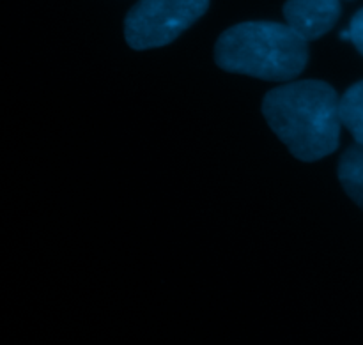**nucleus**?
<instances>
[{"instance_id":"nucleus-5","label":"nucleus","mask_w":363,"mask_h":345,"mask_svg":"<svg viewBox=\"0 0 363 345\" xmlns=\"http://www.w3.org/2000/svg\"><path fill=\"white\" fill-rule=\"evenodd\" d=\"M337 174L350 198L363 209V144L351 145L344 152Z\"/></svg>"},{"instance_id":"nucleus-1","label":"nucleus","mask_w":363,"mask_h":345,"mask_svg":"<svg viewBox=\"0 0 363 345\" xmlns=\"http://www.w3.org/2000/svg\"><path fill=\"white\" fill-rule=\"evenodd\" d=\"M262 115L301 162H318L339 147V96L326 81L300 80L272 89L262 99Z\"/></svg>"},{"instance_id":"nucleus-3","label":"nucleus","mask_w":363,"mask_h":345,"mask_svg":"<svg viewBox=\"0 0 363 345\" xmlns=\"http://www.w3.org/2000/svg\"><path fill=\"white\" fill-rule=\"evenodd\" d=\"M209 0H138L124 18L133 50L160 48L179 38L208 11Z\"/></svg>"},{"instance_id":"nucleus-7","label":"nucleus","mask_w":363,"mask_h":345,"mask_svg":"<svg viewBox=\"0 0 363 345\" xmlns=\"http://www.w3.org/2000/svg\"><path fill=\"white\" fill-rule=\"evenodd\" d=\"M350 32H351V43L357 46L358 52L363 55V9L358 11V13L353 16V20H351Z\"/></svg>"},{"instance_id":"nucleus-4","label":"nucleus","mask_w":363,"mask_h":345,"mask_svg":"<svg viewBox=\"0 0 363 345\" xmlns=\"http://www.w3.org/2000/svg\"><path fill=\"white\" fill-rule=\"evenodd\" d=\"M340 16V0H287L284 18L307 41H315L333 28Z\"/></svg>"},{"instance_id":"nucleus-2","label":"nucleus","mask_w":363,"mask_h":345,"mask_svg":"<svg viewBox=\"0 0 363 345\" xmlns=\"http://www.w3.org/2000/svg\"><path fill=\"white\" fill-rule=\"evenodd\" d=\"M307 39L287 23L245 21L227 28L215 46L220 69L266 81H289L308 62Z\"/></svg>"},{"instance_id":"nucleus-6","label":"nucleus","mask_w":363,"mask_h":345,"mask_svg":"<svg viewBox=\"0 0 363 345\" xmlns=\"http://www.w3.org/2000/svg\"><path fill=\"white\" fill-rule=\"evenodd\" d=\"M339 117L357 144H363V80L351 85L339 99Z\"/></svg>"}]
</instances>
